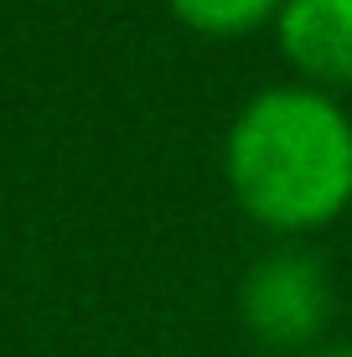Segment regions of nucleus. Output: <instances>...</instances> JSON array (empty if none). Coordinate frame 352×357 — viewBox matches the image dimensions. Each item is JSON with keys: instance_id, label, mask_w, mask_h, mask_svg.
I'll return each mask as SVG.
<instances>
[{"instance_id": "nucleus-1", "label": "nucleus", "mask_w": 352, "mask_h": 357, "mask_svg": "<svg viewBox=\"0 0 352 357\" xmlns=\"http://www.w3.org/2000/svg\"><path fill=\"white\" fill-rule=\"evenodd\" d=\"M234 202L275 233L326 228L352 202V119L311 83L254 93L223 140Z\"/></svg>"}, {"instance_id": "nucleus-2", "label": "nucleus", "mask_w": 352, "mask_h": 357, "mask_svg": "<svg viewBox=\"0 0 352 357\" xmlns=\"http://www.w3.org/2000/svg\"><path fill=\"white\" fill-rule=\"evenodd\" d=\"M238 321L259 347L311 352V342L332 321V280L311 249L280 243L249 264L238 285Z\"/></svg>"}, {"instance_id": "nucleus-3", "label": "nucleus", "mask_w": 352, "mask_h": 357, "mask_svg": "<svg viewBox=\"0 0 352 357\" xmlns=\"http://www.w3.org/2000/svg\"><path fill=\"white\" fill-rule=\"evenodd\" d=\"M275 31L300 78L352 89V0H285Z\"/></svg>"}, {"instance_id": "nucleus-4", "label": "nucleus", "mask_w": 352, "mask_h": 357, "mask_svg": "<svg viewBox=\"0 0 352 357\" xmlns=\"http://www.w3.org/2000/svg\"><path fill=\"white\" fill-rule=\"evenodd\" d=\"M285 0H171L176 21L202 36H244L280 16Z\"/></svg>"}, {"instance_id": "nucleus-5", "label": "nucleus", "mask_w": 352, "mask_h": 357, "mask_svg": "<svg viewBox=\"0 0 352 357\" xmlns=\"http://www.w3.org/2000/svg\"><path fill=\"white\" fill-rule=\"evenodd\" d=\"M300 357H352V347H311V352H300Z\"/></svg>"}]
</instances>
